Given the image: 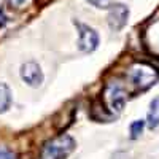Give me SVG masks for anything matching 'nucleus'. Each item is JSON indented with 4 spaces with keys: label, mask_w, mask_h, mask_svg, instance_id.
Here are the masks:
<instances>
[{
    "label": "nucleus",
    "mask_w": 159,
    "mask_h": 159,
    "mask_svg": "<svg viewBox=\"0 0 159 159\" xmlns=\"http://www.w3.org/2000/svg\"><path fill=\"white\" fill-rule=\"evenodd\" d=\"M75 147L76 143L73 137H70L69 134H61L43 145L38 159H67L73 153Z\"/></svg>",
    "instance_id": "nucleus-1"
},
{
    "label": "nucleus",
    "mask_w": 159,
    "mask_h": 159,
    "mask_svg": "<svg viewBox=\"0 0 159 159\" xmlns=\"http://www.w3.org/2000/svg\"><path fill=\"white\" fill-rule=\"evenodd\" d=\"M126 76L130 84H134L137 89H147L159 80V72L150 64L137 62L132 67H129Z\"/></svg>",
    "instance_id": "nucleus-2"
},
{
    "label": "nucleus",
    "mask_w": 159,
    "mask_h": 159,
    "mask_svg": "<svg viewBox=\"0 0 159 159\" xmlns=\"http://www.w3.org/2000/svg\"><path fill=\"white\" fill-rule=\"evenodd\" d=\"M103 99H105V103H107L108 110H111L113 113H119V111H123L124 105H126L127 91L121 83L111 81V83H108L107 86H105Z\"/></svg>",
    "instance_id": "nucleus-3"
},
{
    "label": "nucleus",
    "mask_w": 159,
    "mask_h": 159,
    "mask_svg": "<svg viewBox=\"0 0 159 159\" xmlns=\"http://www.w3.org/2000/svg\"><path fill=\"white\" fill-rule=\"evenodd\" d=\"M76 30H78V49L81 52H92L99 46V34L89 27L88 24L75 21Z\"/></svg>",
    "instance_id": "nucleus-4"
},
{
    "label": "nucleus",
    "mask_w": 159,
    "mask_h": 159,
    "mask_svg": "<svg viewBox=\"0 0 159 159\" xmlns=\"http://www.w3.org/2000/svg\"><path fill=\"white\" fill-rule=\"evenodd\" d=\"M21 80L27 84L29 88H40L43 84V70L42 67L35 62V61H27L21 65V70H19Z\"/></svg>",
    "instance_id": "nucleus-5"
},
{
    "label": "nucleus",
    "mask_w": 159,
    "mask_h": 159,
    "mask_svg": "<svg viewBox=\"0 0 159 159\" xmlns=\"http://www.w3.org/2000/svg\"><path fill=\"white\" fill-rule=\"evenodd\" d=\"M108 25L113 32H119L129 21V8L124 3H111L108 8Z\"/></svg>",
    "instance_id": "nucleus-6"
},
{
    "label": "nucleus",
    "mask_w": 159,
    "mask_h": 159,
    "mask_svg": "<svg viewBox=\"0 0 159 159\" xmlns=\"http://www.w3.org/2000/svg\"><path fill=\"white\" fill-rule=\"evenodd\" d=\"M143 43L150 49L151 54L159 56V21L151 22L150 27L143 34Z\"/></svg>",
    "instance_id": "nucleus-7"
},
{
    "label": "nucleus",
    "mask_w": 159,
    "mask_h": 159,
    "mask_svg": "<svg viewBox=\"0 0 159 159\" xmlns=\"http://www.w3.org/2000/svg\"><path fill=\"white\" fill-rule=\"evenodd\" d=\"M13 103V92L7 83H0V115L7 113Z\"/></svg>",
    "instance_id": "nucleus-8"
},
{
    "label": "nucleus",
    "mask_w": 159,
    "mask_h": 159,
    "mask_svg": "<svg viewBox=\"0 0 159 159\" xmlns=\"http://www.w3.org/2000/svg\"><path fill=\"white\" fill-rule=\"evenodd\" d=\"M147 124L151 129L159 127V96H156L150 102V108H148V115H147Z\"/></svg>",
    "instance_id": "nucleus-9"
},
{
    "label": "nucleus",
    "mask_w": 159,
    "mask_h": 159,
    "mask_svg": "<svg viewBox=\"0 0 159 159\" xmlns=\"http://www.w3.org/2000/svg\"><path fill=\"white\" fill-rule=\"evenodd\" d=\"M143 127H145V121L142 119H137V121H132L130 123V137L132 139H139L143 132Z\"/></svg>",
    "instance_id": "nucleus-10"
},
{
    "label": "nucleus",
    "mask_w": 159,
    "mask_h": 159,
    "mask_svg": "<svg viewBox=\"0 0 159 159\" xmlns=\"http://www.w3.org/2000/svg\"><path fill=\"white\" fill-rule=\"evenodd\" d=\"M86 2L99 10H108L111 7V0H86Z\"/></svg>",
    "instance_id": "nucleus-11"
},
{
    "label": "nucleus",
    "mask_w": 159,
    "mask_h": 159,
    "mask_svg": "<svg viewBox=\"0 0 159 159\" xmlns=\"http://www.w3.org/2000/svg\"><path fill=\"white\" fill-rule=\"evenodd\" d=\"M10 2V5L11 7H15V8H18V10H21V8H25L27 7L32 0H8Z\"/></svg>",
    "instance_id": "nucleus-12"
},
{
    "label": "nucleus",
    "mask_w": 159,
    "mask_h": 159,
    "mask_svg": "<svg viewBox=\"0 0 159 159\" xmlns=\"http://www.w3.org/2000/svg\"><path fill=\"white\" fill-rule=\"evenodd\" d=\"M0 159H15V156H13V153H10L7 148L0 147Z\"/></svg>",
    "instance_id": "nucleus-13"
},
{
    "label": "nucleus",
    "mask_w": 159,
    "mask_h": 159,
    "mask_svg": "<svg viewBox=\"0 0 159 159\" xmlns=\"http://www.w3.org/2000/svg\"><path fill=\"white\" fill-rule=\"evenodd\" d=\"M113 159H129V157H127V156H126L124 153H118V154H116V156H115Z\"/></svg>",
    "instance_id": "nucleus-14"
}]
</instances>
